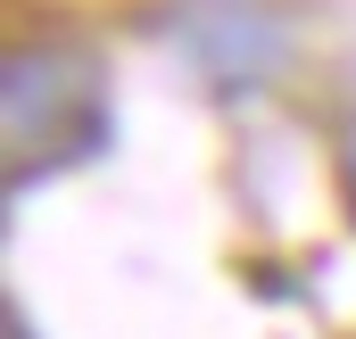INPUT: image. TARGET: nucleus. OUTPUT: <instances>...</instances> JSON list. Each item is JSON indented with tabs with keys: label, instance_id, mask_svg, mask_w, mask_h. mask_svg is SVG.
<instances>
[{
	"label": "nucleus",
	"instance_id": "nucleus-3",
	"mask_svg": "<svg viewBox=\"0 0 356 339\" xmlns=\"http://www.w3.org/2000/svg\"><path fill=\"white\" fill-rule=\"evenodd\" d=\"M340 199H348V224H356V108H348V124H340Z\"/></svg>",
	"mask_w": 356,
	"mask_h": 339
},
{
	"label": "nucleus",
	"instance_id": "nucleus-4",
	"mask_svg": "<svg viewBox=\"0 0 356 339\" xmlns=\"http://www.w3.org/2000/svg\"><path fill=\"white\" fill-rule=\"evenodd\" d=\"M0 331H8V339H42V331H33V315H25L17 298H8V315H0Z\"/></svg>",
	"mask_w": 356,
	"mask_h": 339
},
{
	"label": "nucleus",
	"instance_id": "nucleus-1",
	"mask_svg": "<svg viewBox=\"0 0 356 339\" xmlns=\"http://www.w3.org/2000/svg\"><path fill=\"white\" fill-rule=\"evenodd\" d=\"M0 133H8V190H17V199H25L42 174L91 166V158L116 141L99 42L67 33V25L17 33L8 58H0Z\"/></svg>",
	"mask_w": 356,
	"mask_h": 339
},
{
	"label": "nucleus",
	"instance_id": "nucleus-2",
	"mask_svg": "<svg viewBox=\"0 0 356 339\" xmlns=\"http://www.w3.org/2000/svg\"><path fill=\"white\" fill-rule=\"evenodd\" d=\"M158 33L216 99H257L298 67V25L282 0H166Z\"/></svg>",
	"mask_w": 356,
	"mask_h": 339
}]
</instances>
